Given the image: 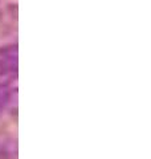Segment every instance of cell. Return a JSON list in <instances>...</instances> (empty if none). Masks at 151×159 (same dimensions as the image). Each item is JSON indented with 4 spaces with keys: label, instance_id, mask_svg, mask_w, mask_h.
Masks as SVG:
<instances>
[{
    "label": "cell",
    "instance_id": "cell-3",
    "mask_svg": "<svg viewBox=\"0 0 151 159\" xmlns=\"http://www.w3.org/2000/svg\"><path fill=\"white\" fill-rule=\"evenodd\" d=\"M11 101V89L8 85H2L0 84V116L6 111V109Z\"/></svg>",
    "mask_w": 151,
    "mask_h": 159
},
{
    "label": "cell",
    "instance_id": "cell-2",
    "mask_svg": "<svg viewBox=\"0 0 151 159\" xmlns=\"http://www.w3.org/2000/svg\"><path fill=\"white\" fill-rule=\"evenodd\" d=\"M17 143L11 134L0 133V159H16Z\"/></svg>",
    "mask_w": 151,
    "mask_h": 159
},
{
    "label": "cell",
    "instance_id": "cell-1",
    "mask_svg": "<svg viewBox=\"0 0 151 159\" xmlns=\"http://www.w3.org/2000/svg\"><path fill=\"white\" fill-rule=\"evenodd\" d=\"M17 77V47L6 45L0 48V84L9 85Z\"/></svg>",
    "mask_w": 151,
    "mask_h": 159
}]
</instances>
